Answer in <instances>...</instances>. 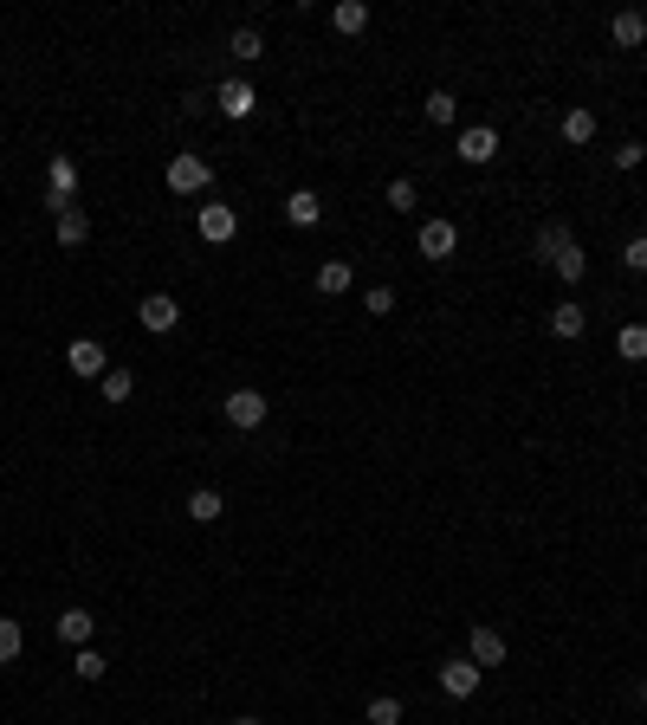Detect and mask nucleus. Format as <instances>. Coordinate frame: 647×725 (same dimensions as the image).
Wrapping results in <instances>:
<instances>
[{"label":"nucleus","instance_id":"393cba45","mask_svg":"<svg viewBox=\"0 0 647 725\" xmlns=\"http://www.w3.org/2000/svg\"><path fill=\"white\" fill-rule=\"evenodd\" d=\"M98 389H104V402H130V395H136V376H130V369H104Z\"/></svg>","mask_w":647,"mask_h":725},{"label":"nucleus","instance_id":"bb28decb","mask_svg":"<svg viewBox=\"0 0 647 725\" xmlns=\"http://www.w3.org/2000/svg\"><path fill=\"white\" fill-rule=\"evenodd\" d=\"M20 648H26V628L7 615V622H0V661H20Z\"/></svg>","mask_w":647,"mask_h":725},{"label":"nucleus","instance_id":"2eb2a0df","mask_svg":"<svg viewBox=\"0 0 647 725\" xmlns=\"http://www.w3.org/2000/svg\"><path fill=\"white\" fill-rule=\"evenodd\" d=\"M609 39H615V46H641V39H647V13L641 7H622L609 20Z\"/></svg>","mask_w":647,"mask_h":725},{"label":"nucleus","instance_id":"72a5a7b5","mask_svg":"<svg viewBox=\"0 0 647 725\" xmlns=\"http://www.w3.org/2000/svg\"><path fill=\"white\" fill-rule=\"evenodd\" d=\"M233 725H266V719H233Z\"/></svg>","mask_w":647,"mask_h":725},{"label":"nucleus","instance_id":"2f4dec72","mask_svg":"<svg viewBox=\"0 0 647 725\" xmlns=\"http://www.w3.org/2000/svg\"><path fill=\"white\" fill-rule=\"evenodd\" d=\"M622 259H628V272H647V234L628 240V253H622Z\"/></svg>","mask_w":647,"mask_h":725},{"label":"nucleus","instance_id":"9b49d317","mask_svg":"<svg viewBox=\"0 0 647 725\" xmlns=\"http://www.w3.org/2000/svg\"><path fill=\"white\" fill-rule=\"evenodd\" d=\"M466 654H473L479 667H499L505 661V635H499V628H486V622H473V628H466Z\"/></svg>","mask_w":647,"mask_h":725},{"label":"nucleus","instance_id":"a878e982","mask_svg":"<svg viewBox=\"0 0 647 725\" xmlns=\"http://www.w3.org/2000/svg\"><path fill=\"white\" fill-rule=\"evenodd\" d=\"M369 725H402V700H395V693H376V700H369Z\"/></svg>","mask_w":647,"mask_h":725},{"label":"nucleus","instance_id":"a211bd4d","mask_svg":"<svg viewBox=\"0 0 647 725\" xmlns=\"http://www.w3.org/2000/svg\"><path fill=\"white\" fill-rule=\"evenodd\" d=\"M318 292L324 298H343V292H350V259H324V266H318Z\"/></svg>","mask_w":647,"mask_h":725},{"label":"nucleus","instance_id":"1a4fd4ad","mask_svg":"<svg viewBox=\"0 0 647 725\" xmlns=\"http://www.w3.org/2000/svg\"><path fill=\"white\" fill-rule=\"evenodd\" d=\"M415 246H421V259H453V246H460V227H453V221H421Z\"/></svg>","mask_w":647,"mask_h":725},{"label":"nucleus","instance_id":"cd10ccee","mask_svg":"<svg viewBox=\"0 0 647 725\" xmlns=\"http://www.w3.org/2000/svg\"><path fill=\"white\" fill-rule=\"evenodd\" d=\"M460 117V98L453 91H428V123H453Z\"/></svg>","mask_w":647,"mask_h":725},{"label":"nucleus","instance_id":"473e14b6","mask_svg":"<svg viewBox=\"0 0 647 725\" xmlns=\"http://www.w3.org/2000/svg\"><path fill=\"white\" fill-rule=\"evenodd\" d=\"M641 162H647L641 143H622V149H615V169H641Z\"/></svg>","mask_w":647,"mask_h":725},{"label":"nucleus","instance_id":"4468645a","mask_svg":"<svg viewBox=\"0 0 647 725\" xmlns=\"http://www.w3.org/2000/svg\"><path fill=\"white\" fill-rule=\"evenodd\" d=\"M46 195H59V201L78 195V162H72V156H52V162H46Z\"/></svg>","mask_w":647,"mask_h":725},{"label":"nucleus","instance_id":"f03ea898","mask_svg":"<svg viewBox=\"0 0 647 725\" xmlns=\"http://www.w3.org/2000/svg\"><path fill=\"white\" fill-rule=\"evenodd\" d=\"M214 104H220V117H233V123H246L259 111V91L246 85V78H220V91H214Z\"/></svg>","mask_w":647,"mask_h":725},{"label":"nucleus","instance_id":"7ed1b4c3","mask_svg":"<svg viewBox=\"0 0 647 725\" xmlns=\"http://www.w3.org/2000/svg\"><path fill=\"white\" fill-rule=\"evenodd\" d=\"M440 687H447L453 700H473V693H479V661H473V654H453V661H440Z\"/></svg>","mask_w":647,"mask_h":725},{"label":"nucleus","instance_id":"dca6fc26","mask_svg":"<svg viewBox=\"0 0 647 725\" xmlns=\"http://www.w3.org/2000/svg\"><path fill=\"white\" fill-rule=\"evenodd\" d=\"M52 234H59V246H85V240H91V221H85V208H65L59 221H52Z\"/></svg>","mask_w":647,"mask_h":725},{"label":"nucleus","instance_id":"f704fd0d","mask_svg":"<svg viewBox=\"0 0 647 725\" xmlns=\"http://www.w3.org/2000/svg\"><path fill=\"white\" fill-rule=\"evenodd\" d=\"M641 706H647V680H641Z\"/></svg>","mask_w":647,"mask_h":725},{"label":"nucleus","instance_id":"6e6552de","mask_svg":"<svg viewBox=\"0 0 647 725\" xmlns=\"http://www.w3.org/2000/svg\"><path fill=\"white\" fill-rule=\"evenodd\" d=\"M136 318H143V331H175V324H182V305H175V298L169 292H149L143 298V305H136Z\"/></svg>","mask_w":647,"mask_h":725},{"label":"nucleus","instance_id":"c756f323","mask_svg":"<svg viewBox=\"0 0 647 725\" xmlns=\"http://www.w3.org/2000/svg\"><path fill=\"white\" fill-rule=\"evenodd\" d=\"M78 680H104V654L98 648H78V667H72Z\"/></svg>","mask_w":647,"mask_h":725},{"label":"nucleus","instance_id":"20e7f679","mask_svg":"<svg viewBox=\"0 0 647 725\" xmlns=\"http://www.w3.org/2000/svg\"><path fill=\"white\" fill-rule=\"evenodd\" d=\"M65 369H72V376H85V382H104L110 357H104V344H98V337H78V344L65 350Z\"/></svg>","mask_w":647,"mask_h":725},{"label":"nucleus","instance_id":"aec40b11","mask_svg":"<svg viewBox=\"0 0 647 725\" xmlns=\"http://www.w3.org/2000/svg\"><path fill=\"white\" fill-rule=\"evenodd\" d=\"M563 143H596V111H563Z\"/></svg>","mask_w":647,"mask_h":725},{"label":"nucleus","instance_id":"423d86ee","mask_svg":"<svg viewBox=\"0 0 647 725\" xmlns=\"http://www.w3.org/2000/svg\"><path fill=\"white\" fill-rule=\"evenodd\" d=\"M208 182H214V169L201 156H169V188L175 195H201Z\"/></svg>","mask_w":647,"mask_h":725},{"label":"nucleus","instance_id":"4be33fe9","mask_svg":"<svg viewBox=\"0 0 647 725\" xmlns=\"http://www.w3.org/2000/svg\"><path fill=\"white\" fill-rule=\"evenodd\" d=\"M615 350H622L628 363H647V324H622V331H615Z\"/></svg>","mask_w":647,"mask_h":725},{"label":"nucleus","instance_id":"6ab92c4d","mask_svg":"<svg viewBox=\"0 0 647 725\" xmlns=\"http://www.w3.org/2000/svg\"><path fill=\"white\" fill-rule=\"evenodd\" d=\"M330 26H337V33H363L369 7H363V0H337V7H330Z\"/></svg>","mask_w":647,"mask_h":725},{"label":"nucleus","instance_id":"9d476101","mask_svg":"<svg viewBox=\"0 0 647 725\" xmlns=\"http://www.w3.org/2000/svg\"><path fill=\"white\" fill-rule=\"evenodd\" d=\"M195 227H201V240H214V246H227L233 234H240V214L233 208H220V201H208V208L195 214Z\"/></svg>","mask_w":647,"mask_h":725},{"label":"nucleus","instance_id":"f8f14e48","mask_svg":"<svg viewBox=\"0 0 647 725\" xmlns=\"http://www.w3.org/2000/svg\"><path fill=\"white\" fill-rule=\"evenodd\" d=\"M285 221H292V227H318V221H324L318 188H292V201H285Z\"/></svg>","mask_w":647,"mask_h":725},{"label":"nucleus","instance_id":"39448f33","mask_svg":"<svg viewBox=\"0 0 647 725\" xmlns=\"http://www.w3.org/2000/svg\"><path fill=\"white\" fill-rule=\"evenodd\" d=\"M453 156H460V162H473V169H479V162H492V156H499V130H492V123H473V130H460Z\"/></svg>","mask_w":647,"mask_h":725},{"label":"nucleus","instance_id":"f3484780","mask_svg":"<svg viewBox=\"0 0 647 725\" xmlns=\"http://www.w3.org/2000/svg\"><path fill=\"white\" fill-rule=\"evenodd\" d=\"M583 324H589V311L576 305V298H563V305L550 311V331H557V337H583Z\"/></svg>","mask_w":647,"mask_h":725},{"label":"nucleus","instance_id":"7c9ffc66","mask_svg":"<svg viewBox=\"0 0 647 725\" xmlns=\"http://www.w3.org/2000/svg\"><path fill=\"white\" fill-rule=\"evenodd\" d=\"M363 311H376V318H389V311H395V292H389V285H369Z\"/></svg>","mask_w":647,"mask_h":725},{"label":"nucleus","instance_id":"0eeeda50","mask_svg":"<svg viewBox=\"0 0 647 725\" xmlns=\"http://www.w3.org/2000/svg\"><path fill=\"white\" fill-rule=\"evenodd\" d=\"M52 635H59L65 648H91V635H98V615H91V609H59Z\"/></svg>","mask_w":647,"mask_h":725},{"label":"nucleus","instance_id":"c85d7f7f","mask_svg":"<svg viewBox=\"0 0 647 725\" xmlns=\"http://www.w3.org/2000/svg\"><path fill=\"white\" fill-rule=\"evenodd\" d=\"M415 201H421L415 182H389V208H395V214H415Z\"/></svg>","mask_w":647,"mask_h":725},{"label":"nucleus","instance_id":"b1692460","mask_svg":"<svg viewBox=\"0 0 647 725\" xmlns=\"http://www.w3.org/2000/svg\"><path fill=\"white\" fill-rule=\"evenodd\" d=\"M227 52H233V59H240V65H253L259 52H266V39H259V26H240V33L227 39Z\"/></svg>","mask_w":647,"mask_h":725},{"label":"nucleus","instance_id":"412c9836","mask_svg":"<svg viewBox=\"0 0 647 725\" xmlns=\"http://www.w3.org/2000/svg\"><path fill=\"white\" fill-rule=\"evenodd\" d=\"M188 518H195V525H214V518H220V492L214 486H195V492H188Z\"/></svg>","mask_w":647,"mask_h":725},{"label":"nucleus","instance_id":"f257e3e1","mask_svg":"<svg viewBox=\"0 0 647 725\" xmlns=\"http://www.w3.org/2000/svg\"><path fill=\"white\" fill-rule=\"evenodd\" d=\"M220 415H227V428H240V434H246V428H259L272 408H266V395H259V389H233L227 402H220Z\"/></svg>","mask_w":647,"mask_h":725},{"label":"nucleus","instance_id":"5701e85b","mask_svg":"<svg viewBox=\"0 0 647 725\" xmlns=\"http://www.w3.org/2000/svg\"><path fill=\"white\" fill-rule=\"evenodd\" d=\"M550 266H557V279L563 285H583V272H589V259H583V246H563L557 259H550Z\"/></svg>","mask_w":647,"mask_h":725},{"label":"nucleus","instance_id":"ddd939ff","mask_svg":"<svg viewBox=\"0 0 647 725\" xmlns=\"http://www.w3.org/2000/svg\"><path fill=\"white\" fill-rule=\"evenodd\" d=\"M563 246H576V234H570L563 221H544L538 234H531V259H557Z\"/></svg>","mask_w":647,"mask_h":725}]
</instances>
